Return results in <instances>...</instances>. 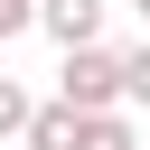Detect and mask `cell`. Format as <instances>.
I'll return each instance as SVG.
<instances>
[{"label": "cell", "mask_w": 150, "mask_h": 150, "mask_svg": "<svg viewBox=\"0 0 150 150\" xmlns=\"http://www.w3.org/2000/svg\"><path fill=\"white\" fill-rule=\"evenodd\" d=\"M56 103H75L84 122H94V112H131V103H122V47H75V56L56 66Z\"/></svg>", "instance_id": "obj_1"}, {"label": "cell", "mask_w": 150, "mask_h": 150, "mask_svg": "<svg viewBox=\"0 0 150 150\" xmlns=\"http://www.w3.org/2000/svg\"><path fill=\"white\" fill-rule=\"evenodd\" d=\"M38 28L75 56V47H103V0H38Z\"/></svg>", "instance_id": "obj_2"}, {"label": "cell", "mask_w": 150, "mask_h": 150, "mask_svg": "<svg viewBox=\"0 0 150 150\" xmlns=\"http://www.w3.org/2000/svg\"><path fill=\"white\" fill-rule=\"evenodd\" d=\"M28 150H84V112H75V103H38Z\"/></svg>", "instance_id": "obj_3"}, {"label": "cell", "mask_w": 150, "mask_h": 150, "mask_svg": "<svg viewBox=\"0 0 150 150\" xmlns=\"http://www.w3.org/2000/svg\"><path fill=\"white\" fill-rule=\"evenodd\" d=\"M84 150H141V122L131 112H94L84 122Z\"/></svg>", "instance_id": "obj_4"}, {"label": "cell", "mask_w": 150, "mask_h": 150, "mask_svg": "<svg viewBox=\"0 0 150 150\" xmlns=\"http://www.w3.org/2000/svg\"><path fill=\"white\" fill-rule=\"evenodd\" d=\"M28 122H38L28 84H19V75H0V141H28Z\"/></svg>", "instance_id": "obj_5"}, {"label": "cell", "mask_w": 150, "mask_h": 150, "mask_svg": "<svg viewBox=\"0 0 150 150\" xmlns=\"http://www.w3.org/2000/svg\"><path fill=\"white\" fill-rule=\"evenodd\" d=\"M122 103H131V112H150V38H141V47H122Z\"/></svg>", "instance_id": "obj_6"}, {"label": "cell", "mask_w": 150, "mask_h": 150, "mask_svg": "<svg viewBox=\"0 0 150 150\" xmlns=\"http://www.w3.org/2000/svg\"><path fill=\"white\" fill-rule=\"evenodd\" d=\"M28 28H38V0H0V47L28 38Z\"/></svg>", "instance_id": "obj_7"}, {"label": "cell", "mask_w": 150, "mask_h": 150, "mask_svg": "<svg viewBox=\"0 0 150 150\" xmlns=\"http://www.w3.org/2000/svg\"><path fill=\"white\" fill-rule=\"evenodd\" d=\"M131 9H141V19H150V0H131Z\"/></svg>", "instance_id": "obj_8"}]
</instances>
